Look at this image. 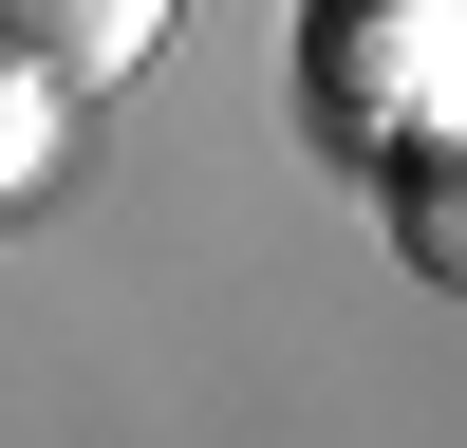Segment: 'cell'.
I'll return each instance as SVG.
<instances>
[{"mask_svg": "<svg viewBox=\"0 0 467 448\" xmlns=\"http://www.w3.org/2000/svg\"><path fill=\"white\" fill-rule=\"evenodd\" d=\"M169 19H187V0H0V56H37L57 94H112Z\"/></svg>", "mask_w": 467, "mask_h": 448, "instance_id": "obj_3", "label": "cell"}, {"mask_svg": "<svg viewBox=\"0 0 467 448\" xmlns=\"http://www.w3.org/2000/svg\"><path fill=\"white\" fill-rule=\"evenodd\" d=\"M374 224H393L411 280H449V299H467V94H431L393 149H374Z\"/></svg>", "mask_w": 467, "mask_h": 448, "instance_id": "obj_2", "label": "cell"}, {"mask_svg": "<svg viewBox=\"0 0 467 448\" xmlns=\"http://www.w3.org/2000/svg\"><path fill=\"white\" fill-rule=\"evenodd\" d=\"M431 94H467V0H299V131L337 168H374Z\"/></svg>", "mask_w": 467, "mask_h": 448, "instance_id": "obj_1", "label": "cell"}, {"mask_svg": "<svg viewBox=\"0 0 467 448\" xmlns=\"http://www.w3.org/2000/svg\"><path fill=\"white\" fill-rule=\"evenodd\" d=\"M57 75H37V56H0V187H37V168H57Z\"/></svg>", "mask_w": 467, "mask_h": 448, "instance_id": "obj_4", "label": "cell"}]
</instances>
